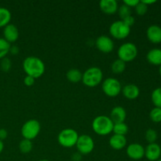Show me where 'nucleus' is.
<instances>
[{
    "mask_svg": "<svg viewBox=\"0 0 161 161\" xmlns=\"http://www.w3.org/2000/svg\"><path fill=\"white\" fill-rule=\"evenodd\" d=\"M23 69L27 75L38 79L42 76L45 72V64L40 59L35 56L27 57L23 61Z\"/></svg>",
    "mask_w": 161,
    "mask_h": 161,
    "instance_id": "f257e3e1",
    "label": "nucleus"
},
{
    "mask_svg": "<svg viewBox=\"0 0 161 161\" xmlns=\"http://www.w3.org/2000/svg\"><path fill=\"white\" fill-rule=\"evenodd\" d=\"M113 126L114 124L109 116L104 115L97 116L92 122L93 130L101 136H105L111 134V132H113Z\"/></svg>",
    "mask_w": 161,
    "mask_h": 161,
    "instance_id": "f03ea898",
    "label": "nucleus"
},
{
    "mask_svg": "<svg viewBox=\"0 0 161 161\" xmlns=\"http://www.w3.org/2000/svg\"><path fill=\"white\" fill-rule=\"evenodd\" d=\"M103 80V72L98 67H91L83 73L82 82L88 87H94L100 84Z\"/></svg>",
    "mask_w": 161,
    "mask_h": 161,
    "instance_id": "7ed1b4c3",
    "label": "nucleus"
},
{
    "mask_svg": "<svg viewBox=\"0 0 161 161\" xmlns=\"http://www.w3.org/2000/svg\"><path fill=\"white\" fill-rule=\"evenodd\" d=\"M80 135L77 131L72 128H66L61 130L58 136L59 145L64 148H72L75 146Z\"/></svg>",
    "mask_w": 161,
    "mask_h": 161,
    "instance_id": "20e7f679",
    "label": "nucleus"
},
{
    "mask_svg": "<svg viewBox=\"0 0 161 161\" xmlns=\"http://www.w3.org/2000/svg\"><path fill=\"white\" fill-rule=\"evenodd\" d=\"M117 54L119 59L122 60L125 63L130 62L137 58L138 48L133 42H125L119 47Z\"/></svg>",
    "mask_w": 161,
    "mask_h": 161,
    "instance_id": "39448f33",
    "label": "nucleus"
},
{
    "mask_svg": "<svg viewBox=\"0 0 161 161\" xmlns=\"http://www.w3.org/2000/svg\"><path fill=\"white\" fill-rule=\"evenodd\" d=\"M41 130V125L36 119H31L26 121L21 127V135L25 139L31 141L39 135Z\"/></svg>",
    "mask_w": 161,
    "mask_h": 161,
    "instance_id": "423d86ee",
    "label": "nucleus"
},
{
    "mask_svg": "<svg viewBox=\"0 0 161 161\" xmlns=\"http://www.w3.org/2000/svg\"><path fill=\"white\" fill-rule=\"evenodd\" d=\"M120 82L116 78H107L102 82V88L104 94L110 97H115L120 94L122 91Z\"/></svg>",
    "mask_w": 161,
    "mask_h": 161,
    "instance_id": "0eeeda50",
    "label": "nucleus"
},
{
    "mask_svg": "<svg viewBox=\"0 0 161 161\" xmlns=\"http://www.w3.org/2000/svg\"><path fill=\"white\" fill-rule=\"evenodd\" d=\"M109 33L114 39H124L130 35V28L123 20H116L110 25Z\"/></svg>",
    "mask_w": 161,
    "mask_h": 161,
    "instance_id": "6e6552de",
    "label": "nucleus"
},
{
    "mask_svg": "<svg viewBox=\"0 0 161 161\" xmlns=\"http://www.w3.org/2000/svg\"><path fill=\"white\" fill-rule=\"evenodd\" d=\"M75 146L81 155H87L94 150V141L90 135H82L79 136Z\"/></svg>",
    "mask_w": 161,
    "mask_h": 161,
    "instance_id": "1a4fd4ad",
    "label": "nucleus"
},
{
    "mask_svg": "<svg viewBox=\"0 0 161 161\" xmlns=\"http://www.w3.org/2000/svg\"><path fill=\"white\" fill-rule=\"evenodd\" d=\"M95 46L99 51L104 53H111L114 50V42L113 39L107 36H101L97 38Z\"/></svg>",
    "mask_w": 161,
    "mask_h": 161,
    "instance_id": "9d476101",
    "label": "nucleus"
},
{
    "mask_svg": "<svg viewBox=\"0 0 161 161\" xmlns=\"http://www.w3.org/2000/svg\"><path fill=\"white\" fill-rule=\"evenodd\" d=\"M127 157L133 160H142L145 157V148L139 143H131L126 149Z\"/></svg>",
    "mask_w": 161,
    "mask_h": 161,
    "instance_id": "9b49d317",
    "label": "nucleus"
},
{
    "mask_svg": "<svg viewBox=\"0 0 161 161\" xmlns=\"http://www.w3.org/2000/svg\"><path fill=\"white\" fill-rule=\"evenodd\" d=\"M145 157L149 161H157L161 157V147L157 143H150L145 148Z\"/></svg>",
    "mask_w": 161,
    "mask_h": 161,
    "instance_id": "f8f14e48",
    "label": "nucleus"
},
{
    "mask_svg": "<svg viewBox=\"0 0 161 161\" xmlns=\"http://www.w3.org/2000/svg\"><path fill=\"white\" fill-rule=\"evenodd\" d=\"M19 38V30L13 24L9 23L3 28V39H6L9 43L15 42Z\"/></svg>",
    "mask_w": 161,
    "mask_h": 161,
    "instance_id": "ddd939ff",
    "label": "nucleus"
},
{
    "mask_svg": "<svg viewBox=\"0 0 161 161\" xmlns=\"http://www.w3.org/2000/svg\"><path fill=\"white\" fill-rule=\"evenodd\" d=\"M146 36L149 42L154 44L161 42V27L157 25H150L146 31Z\"/></svg>",
    "mask_w": 161,
    "mask_h": 161,
    "instance_id": "4468645a",
    "label": "nucleus"
},
{
    "mask_svg": "<svg viewBox=\"0 0 161 161\" xmlns=\"http://www.w3.org/2000/svg\"><path fill=\"white\" fill-rule=\"evenodd\" d=\"M100 9L104 14L113 15L118 11V3L116 0H102L99 3Z\"/></svg>",
    "mask_w": 161,
    "mask_h": 161,
    "instance_id": "2eb2a0df",
    "label": "nucleus"
},
{
    "mask_svg": "<svg viewBox=\"0 0 161 161\" xmlns=\"http://www.w3.org/2000/svg\"><path fill=\"white\" fill-rule=\"evenodd\" d=\"M109 117L113 124L124 123L127 117V112L122 106H115L110 113Z\"/></svg>",
    "mask_w": 161,
    "mask_h": 161,
    "instance_id": "dca6fc26",
    "label": "nucleus"
},
{
    "mask_svg": "<svg viewBox=\"0 0 161 161\" xmlns=\"http://www.w3.org/2000/svg\"><path fill=\"white\" fill-rule=\"evenodd\" d=\"M123 95L129 100H135L139 96L140 90L135 84H127L122 87Z\"/></svg>",
    "mask_w": 161,
    "mask_h": 161,
    "instance_id": "f3484780",
    "label": "nucleus"
},
{
    "mask_svg": "<svg viewBox=\"0 0 161 161\" xmlns=\"http://www.w3.org/2000/svg\"><path fill=\"white\" fill-rule=\"evenodd\" d=\"M127 138L125 136L118 135H113L111 138H109L108 144L112 149L115 150H121L127 146Z\"/></svg>",
    "mask_w": 161,
    "mask_h": 161,
    "instance_id": "a211bd4d",
    "label": "nucleus"
},
{
    "mask_svg": "<svg viewBox=\"0 0 161 161\" xmlns=\"http://www.w3.org/2000/svg\"><path fill=\"white\" fill-rule=\"evenodd\" d=\"M148 62L153 65H161V49L153 48L148 52L146 55Z\"/></svg>",
    "mask_w": 161,
    "mask_h": 161,
    "instance_id": "6ab92c4d",
    "label": "nucleus"
},
{
    "mask_svg": "<svg viewBox=\"0 0 161 161\" xmlns=\"http://www.w3.org/2000/svg\"><path fill=\"white\" fill-rule=\"evenodd\" d=\"M68 80L72 83H77L82 81L83 73L77 69H71L66 73Z\"/></svg>",
    "mask_w": 161,
    "mask_h": 161,
    "instance_id": "aec40b11",
    "label": "nucleus"
},
{
    "mask_svg": "<svg viewBox=\"0 0 161 161\" xmlns=\"http://www.w3.org/2000/svg\"><path fill=\"white\" fill-rule=\"evenodd\" d=\"M11 15L10 11L4 7H0V28H5L10 22Z\"/></svg>",
    "mask_w": 161,
    "mask_h": 161,
    "instance_id": "412c9836",
    "label": "nucleus"
},
{
    "mask_svg": "<svg viewBox=\"0 0 161 161\" xmlns=\"http://www.w3.org/2000/svg\"><path fill=\"white\" fill-rule=\"evenodd\" d=\"M126 69V63L120 59H116L112 63L111 70L115 74H120Z\"/></svg>",
    "mask_w": 161,
    "mask_h": 161,
    "instance_id": "4be33fe9",
    "label": "nucleus"
},
{
    "mask_svg": "<svg viewBox=\"0 0 161 161\" xmlns=\"http://www.w3.org/2000/svg\"><path fill=\"white\" fill-rule=\"evenodd\" d=\"M128 126H127V124H125V122L114 124V126H113V132L114 133V135L125 136L127 134V132H128Z\"/></svg>",
    "mask_w": 161,
    "mask_h": 161,
    "instance_id": "5701e85b",
    "label": "nucleus"
},
{
    "mask_svg": "<svg viewBox=\"0 0 161 161\" xmlns=\"http://www.w3.org/2000/svg\"><path fill=\"white\" fill-rule=\"evenodd\" d=\"M10 43L7 42L3 38H0V60L6 58V55L9 53Z\"/></svg>",
    "mask_w": 161,
    "mask_h": 161,
    "instance_id": "b1692460",
    "label": "nucleus"
},
{
    "mask_svg": "<svg viewBox=\"0 0 161 161\" xmlns=\"http://www.w3.org/2000/svg\"><path fill=\"white\" fill-rule=\"evenodd\" d=\"M32 148H33V145L31 141L28 139H25L24 138L23 140L20 142L19 143V149H20V152L22 153H29L31 150H32Z\"/></svg>",
    "mask_w": 161,
    "mask_h": 161,
    "instance_id": "393cba45",
    "label": "nucleus"
},
{
    "mask_svg": "<svg viewBox=\"0 0 161 161\" xmlns=\"http://www.w3.org/2000/svg\"><path fill=\"white\" fill-rule=\"evenodd\" d=\"M151 99L157 108H161V87L156 88L151 94Z\"/></svg>",
    "mask_w": 161,
    "mask_h": 161,
    "instance_id": "a878e982",
    "label": "nucleus"
},
{
    "mask_svg": "<svg viewBox=\"0 0 161 161\" xmlns=\"http://www.w3.org/2000/svg\"><path fill=\"white\" fill-rule=\"evenodd\" d=\"M149 117L151 120L154 123H160L161 122V108H153L149 113Z\"/></svg>",
    "mask_w": 161,
    "mask_h": 161,
    "instance_id": "bb28decb",
    "label": "nucleus"
},
{
    "mask_svg": "<svg viewBox=\"0 0 161 161\" xmlns=\"http://www.w3.org/2000/svg\"><path fill=\"white\" fill-rule=\"evenodd\" d=\"M145 137H146V141L149 142V144H150V143L156 142V141L157 139V137H158V135H157V132L154 129H148L146 130Z\"/></svg>",
    "mask_w": 161,
    "mask_h": 161,
    "instance_id": "cd10ccee",
    "label": "nucleus"
},
{
    "mask_svg": "<svg viewBox=\"0 0 161 161\" xmlns=\"http://www.w3.org/2000/svg\"><path fill=\"white\" fill-rule=\"evenodd\" d=\"M118 14H119V17H120L122 20H124V19L126 18L127 17L131 15V10H130V7L126 6L125 4H123L121 5L120 6H119V8H118Z\"/></svg>",
    "mask_w": 161,
    "mask_h": 161,
    "instance_id": "c85d7f7f",
    "label": "nucleus"
},
{
    "mask_svg": "<svg viewBox=\"0 0 161 161\" xmlns=\"http://www.w3.org/2000/svg\"><path fill=\"white\" fill-rule=\"evenodd\" d=\"M11 66H12V62H11L10 59L8 58H4L1 60V63H0V68L3 72H7L10 70Z\"/></svg>",
    "mask_w": 161,
    "mask_h": 161,
    "instance_id": "c756f323",
    "label": "nucleus"
},
{
    "mask_svg": "<svg viewBox=\"0 0 161 161\" xmlns=\"http://www.w3.org/2000/svg\"><path fill=\"white\" fill-rule=\"evenodd\" d=\"M148 7H149V6H146V4H144L142 1H140L139 3H138V4L135 7V12H136V14H138V15L143 16L147 13Z\"/></svg>",
    "mask_w": 161,
    "mask_h": 161,
    "instance_id": "7c9ffc66",
    "label": "nucleus"
},
{
    "mask_svg": "<svg viewBox=\"0 0 161 161\" xmlns=\"http://www.w3.org/2000/svg\"><path fill=\"white\" fill-rule=\"evenodd\" d=\"M123 20V21H124V23L127 25V26L130 27V28L131 26H133L135 23V17H134L132 15L128 16V17H127L126 18H124V20Z\"/></svg>",
    "mask_w": 161,
    "mask_h": 161,
    "instance_id": "2f4dec72",
    "label": "nucleus"
},
{
    "mask_svg": "<svg viewBox=\"0 0 161 161\" xmlns=\"http://www.w3.org/2000/svg\"><path fill=\"white\" fill-rule=\"evenodd\" d=\"M35 80H36V79L33 78V77L30 76V75H26L24 79V83L27 86H31L35 83Z\"/></svg>",
    "mask_w": 161,
    "mask_h": 161,
    "instance_id": "473e14b6",
    "label": "nucleus"
},
{
    "mask_svg": "<svg viewBox=\"0 0 161 161\" xmlns=\"http://www.w3.org/2000/svg\"><path fill=\"white\" fill-rule=\"evenodd\" d=\"M139 0H124V4L127 6L128 7H135L139 3Z\"/></svg>",
    "mask_w": 161,
    "mask_h": 161,
    "instance_id": "72a5a7b5",
    "label": "nucleus"
},
{
    "mask_svg": "<svg viewBox=\"0 0 161 161\" xmlns=\"http://www.w3.org/2000/svg\"><path fill=\"white\" fill-rule=\"evenodd\" d=\"M8 136V132L6 129H0V140L3 142V140L6 139Z\"/></svg>",
    "mask_w": 161,
    "mask_h": 161,
    "instance_id": "f704fd0d",
    "label": "nucleus"
},
{
    "mask_svg": "<svg viewBox=\"0 0 161 161\" xmlns=\"http://www.w3.org/2000/svg\"><path fill=\"white\" fill-rule=\"evenodd\" d=\"M9 53L13 55H17L19 53V47L17 46H11L9 49Z\"/></svg>",
    "mask_w": 161,
    "mask_h": 161,
    "instance_id": "c9c22d12",
    "label": "nucleus"
},
{
    "mask_svg": "<svg viewBox=\"0 0 161 161\" xmlns=\"http://www.w3.org/2000/svg\"><path fill=\"white\" fill-rule=\"evenodd\" d=\"M82 159V155L80 153H75L72 156V161H80Z\"/></svg>",
    "mask_w": 161,
    "mask_h": 161,
    "instance_id": "e433bc0d",
    "label": "nucleus"
},
{
    "mask_svg": "<svg viewBox=\"0 0 161 161\" xmlns=\"http://www.w3.org/2000/svg\"><path fill=\"white\" fill-rule=\"evenodd\" d=\"M142 2L144 4H146V6H149V5H152V4H153V3H157V1H156V0H142Z\"/></svg>",
    "mask_w": 161,
    "mask_h": 161,
    "instance_id": "4c0bfd02",
    "label": "nucleus"
},
{
    "mask_svg": "<svg viewBox=\"0 0 161 161\" xmlns=\"http://www.w3.org/2000/svg\"><path fill=\"white\" fill-rule=\"evenodd\" d=\"M3 149H4V144H3V142L0 140V153L3 152Z\"/></svg>",
    "mask_w": 161,
    "mask_h": 161,
    "instance_id": "58836bf2",
    "label": "nucleus"
},
{
    "mask_svg": "<svg viewBox=\"0 0 161 161\" xmlns=\"http://www.w3.org/2000/svg\"><path fill=\"white\" fill-rule=\"evenodd\" d=\"M159 72H160V75L161 76V65L160 66V69H159Z\"/></svg>",
    "mask_w": 161,
    "mask_h": 161,
    "instance_id": "ea45409f",
    "label": "nucleus"
},
{
    "mask_svg": "<svg viewBox=\"0 0 161 161\" xmlns=\"http://www.w3.org/2000/svg\"><path fill=\"white\" fill-rule=\"evenodd\" d=\"M39 161H50V160H46V159H43V160H39Z\"/></svg>",
    "mask_w": 161,
    "mask_h": 161,
    "instance_id": "a19ab883",
    "label": "nucleus"
},
{
    "mask_svg": "<svg viewBox=\"0 0 161 161\" xmlns=\"http://www.w3.org/2000/svg\"><path fill=\"white\" fill-rule=\"evenodd\" d=\"M157 161H161V159H159V160H157Z\"/></svg>",
    "mask_w": 161,
    "mask_h": 161,
    "instance_id": "79ce46f5",
    "label": "nucleus"
}]
</instances>
